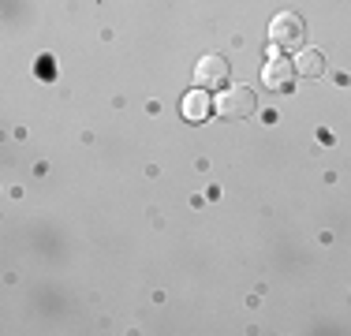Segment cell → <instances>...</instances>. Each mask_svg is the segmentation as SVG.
<instances>
[{
	"label": "cell",
	"mask_w": 351,
	"mask_h": 336,
	"mask_svg": "<svg viewBox=\"0 0 351 336\" xmlns=\"http://www.w3.org/2000/svg\"><path fill=\"white\" fill-rule=\"evenodd\" d=\"M269 41H273L277 49H284V53H291V49H303V41H306V23H303V15L280 12L277 19L269 23Z\"/></svg>",
	"instance_id": "1"
},
{
	"label": "cell",
	"mask_w": 351,
	"mask_h": 336,
	"mask_svg": "<svg viewBox=\"0 0 351 336\" xmlns=\"http://www.w3.org/2000/svg\"><path fill=\"white\" fill-rule=\"evenodd\" d=\"M254 105H258V97L250 86H232V90L224 86L221 97H217V112H221L224 120H243V116L254 112Z\"/></svg>",
	"instance_id": "2"
},
{
	"label": "cell",
	"mask_w": 351,
	"mask_h": 336,
	"mask_svg": "<svg viewBox=\"0 0 351 336\" xmlns=\"http://www.w3.org/2000/svg\"><path fill=\"white\" fill-rule=\"evenodd\" d=\"M295 64L291 60H284V56H269L262 67V86L265 90H273V94H288L291 86H295Z\"/></svg>",
	"instance_id": "3"
},
{
	"label": "cell",
	"mask_w": 351,
	"mask_h": 336,
	"mask_svg": "<svg viewBox=\"0 0 351 336\" xmlns=\"http://www.w3.org/2000/svg\"><path fill=\"white\" fill-rule=\"evenodd\" d=\"M195 82L202 90H224L228 86V60H221V56H202L195 67Z\"/></svg>",
	"instance_id": "4"
},
{
	"label": "cell",
	"mask_w": 351,
	"mask_h": 336,
	"mask_svg": "<svg viewBox=\"0 0 351 336\" xmlns=\"http://www.w3.org/2000/svg\"><path fill=\"white\" fill-rule=\"evenodd\" d=\"M183 116H187L191 123H202L206 116H210V90H191L187 97H183Z\"/></svg>",
	"instance_id": "5"
},
{
	"label": "cell",
	"mask_w": 351,
	"mask_h": 336,
	"mask_svg": "<svg viewBox=\"0 0 351 336\" xmlns=\"http://www.w3.org/2000/svg\"><path fill=\"white\" fill-rule=\"evenodd\" d=\"M295 71L306 75V79H317V75L325 71V53L322 49H303V53L295 56Z\"/></svg>",
	"instance_id": "6"
}]
</instances>
